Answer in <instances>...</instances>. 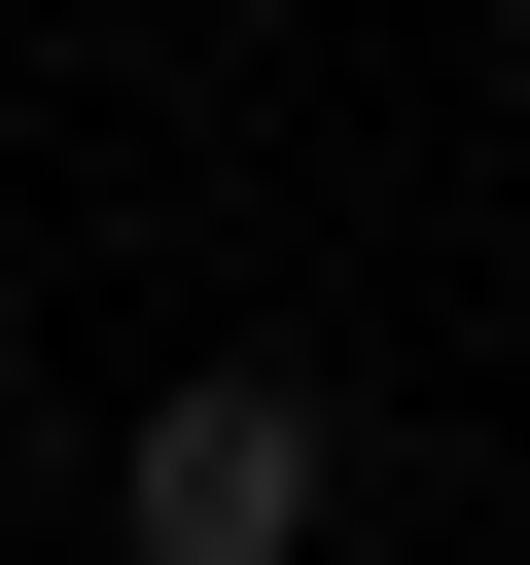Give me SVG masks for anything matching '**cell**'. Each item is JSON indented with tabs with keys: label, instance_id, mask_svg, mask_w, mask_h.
<instances>
[{
	"label": "cell",
	"instance_id": "1",
	"mask_svg": "<svg viewBox=\"0 0 530 565\" xmlns=\"http://www.w3.org/2000/svg\"><path fill=\"white\" fill-rule=\"evenodd\" d=\"M106 530H141V565H318V388H283V353H177L141 459H106Z\"/></svg>",
	"mask_w": 530,
	"mask_h": 565
}]
</instances>
